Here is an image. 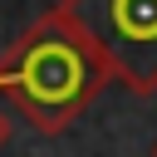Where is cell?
Here are the masks:
<instances>
[{
  "label": "cell",
  "mask_w": 157,
  "mask_h": 157,
  "mask_svg": "<svg viewBox=\"0 0 157 157\" xmlns=\"http://www.w3.org/2000/svg\"><path fill=\"white\" fill-rule=\"evenodd\" d=\"M103 83L108 64L59 5L39 15L0 59V93L39 132H64L103 93Z\"/></svg>",
  "instance_id": "6da1fadb"
},
{
  "label": "cell",
  "mask_w": 157,
  "mask_h": 157,
  "mask_svg": "<svg viewBox=\"0 0 157 157\" xmlns=\"http://www.w3.org/2000/svg\"><path fill=\"white\" fill-rule=\"evenodd\" d=\"M83 39L132 93H157V0H59Z\"/></svg>",
  "instance_id": "7a4b0ae2"
},
{
  "label": "cell",
  "mask_w": 157,
  "mask_h": 157,
  "mask_svg": "<svg viewBox=\"0 0 157 157\" xmlns=\"http://www.w3.org/2000/svg\"><path fill=\"white\" fill-rule=\"evenodd\" d=\"M5 137H10V118L0 113V142H5Z\"/></svg>",
  "instance_id": "3957f363"
},
{
  "label": "cell",
  "mask_w": 157,
  "mask_h": 157,
  "mask_svg": "<svg viewBox=\"0 0 157 157\" xmlns=\"http://www.w3.org/2000/svg\"><path fill=\"white\" fill-rule=\"evenodd\" d=\"M152 157H157V147H152Z\"/></svg>",
  "instance_id": "277c9868"
}]
</instances>
